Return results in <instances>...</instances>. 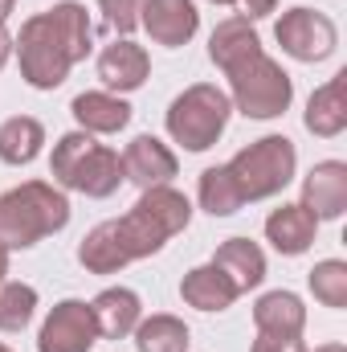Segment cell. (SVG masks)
Masks as SVG:
<instances>
[{"label": "cell", "instance_id": "17", "mask_svg": "<svg viewBox=\"0 0 347 352\" xmlns=\"http://www.w3.org/2000/svg\"><path fill=\"white\" fill-rule=\"evenodd\" d=\"M344 90H347V70H339L331 82H323V87L307 98V115H302V123H307L311 135H319V140H335V135H344V127H347Z\"/></svg>", "mask_w": 347, "mask_h": 352}, {"label": "cell", "instance_id": "35", "mask_svg": "<svg viewBox=\"0 0 347 352\" xmlns=\"http://www.w3.org/2000/svg\"><path fill=\"white\" fill-rule=\"evenodd\" d=\"M0 352H12V349H8V344H0Z\"/></svg>", "mask_w": 347, "mask_h": 352}, {"label": "cell", "instance_id": "11", "mask_svg": "<svg viewBox=\"0 0 347 352\" xmlns=\"http://www.w3.org/2000/svg\"><path fill=\"white\" fill-rule=\"evenodd\" d=\"M139 25L147 29V37L156 45H168L180 50L196 37L200 29V12L192 0H143V12H139Z\"/></svg>", "mask_w": 347, "mask_h": 352}, {"label": "cell", "instance_id": "31", "mask_svg": "<svg viewBox=\"0 0 347 352\" xmlns=\"http://www.w3.org/2000/svg\"><path fill=\"white\" fill-rule=\"evenodd\" d=\"M12 4H16V0H0V25L8 21V12H12Z\"/></svg>", "mask_w": 347, "mask_h": 352}, {"label": "cell", "instance_id": "14", "mask_svg": "<svg viewBox=\"0 0 347 352\" xmlns=\"http://www.w3.org/2000/svg\"><path fill=\"white\" fill-rule=\"evenodd\" d=\"M94 324H98V340H127L135 332V324L143 320V303L131 287H106L90 299Z\"/></svg>", "mask_w": 347, "mask_h": 352}, {"label": "cell", "instance_id": "22", "mask_svg": "<svg viewBox=\"0 0 347 352\" xmlns=\"http://www.w3.org/2000/svg\"><path fill=\"white\" fill-rule=\"evenodd\" d=\"M41 144H45V127L41 119L33 115H12L0 123V160L12 164V168H25L41 156Z\"/></svg>", "mask_w": 347, "mask_h": 352}, {"label": "cell", "instance_id": "13", "mask_svg": "<svg viewBox=\"0 0 347 352\" xmlns=\"http://www.w3.org/2000/svg\"><path fill=\"white\" fill-rule=\"evenodd\" d=\"M152 74V58L143 45H135L131 37H115L102 54H98V78L110 94H131L147 82Z\"/></svg>", "mask_w": 347, "mask_h": 352}, {"label": "cell", "instance_id": "2", "mask_svg": "<svg viewBox=\"0 0 347 352\" xmlns=\"http://www.w3.org/2000/svg\"><path fill=\"white\" fill-rule=\"evenodd\" d=\"M94 50V25L86 4L58 0L53 8L29 16L12 37V54L21 58V78L33 90H58L78 62Z\"/></svg>", "mask_w": 347, "mask_h": 352}, {"label": "cell", "instance_id": "9", "mask_svg": "<svg viewBox=\"0 0 347 352\" xmlns=\"http://www.w3.org/2000/svg\"><path fill=\"white\" fill-rule=\"evenodd\" d=\"M98 344V324L86 299H62L37 332V352H90Z\"/></svg>", "mask_w": 347, "mask_h": 352}, {"label": "cell", "instance_id": "32", "mask_svg": "<svg viewBox=\"0 0 347 352\" xmlns=\"http://www.w3.org/2000/svg\"><path fill=\"white\" fill-rule=\"evenodd\" d=\"M4 274H8V250L0 246V283H4Z\"/></svg>", "mask_w": 347, "mask_h": 352}, {"label": "cell", "instance_id": "24", "mask_svg": "<svg viewBox=\"0 0 347 352\" xmlns=\"http://www.w3.org/2000/svg\"><path fill=\"white\" fill-rule=\"evenodd\" d=\"M196 201H200V209H204V213H213V217H233V213L246 205L225 164H217V168H204V173H200V180H196Z\"/></svg>", "mask_w": 347, "mask_h": 352}, {"label": "cell", "instance_id": "18", "mask_svg": "<svg viewBox=\"0 0 347 352\" xmlns=\"http://www.w3.org/2000/svg\"><path fill=\"white\" fill-rule=\"evenodd\" d=\"M254 54H261V37H258V29H254V21H246V16H225L213 29V37H208V58L225 74L237 70L241 62H250Z\"/></svg>", "mask_w": 347, "mask_h": 352}, {"label": "cell", "instance_id": "16", "mask_svg": "<svg viewBox=\"0 0 347 352\" xmlns=\"http://www.w3.org/2000/svg\"><path fill=\"white\" fill-rule=\"evenodd\" d=\"M315 234H319V221L294 201V205H278L270 217H265V242L286 254V258H298L315 246Z\"/></svg>", "mask_w": 347, "mask_h": 352}, {"label": "cell", "instance_id": "1", "mask_svg": "<svg viewBox=\"0 0 347 352\" xmlns=\"http://www.w3.org/2000/svg\"><path fill=\"white\" fill-rule=\"evenodd\" d=\"M192 221V201L164 184V188H143V197L115 221L94 226L82 246H78V263L90 274H119L123 266L160 254L180 230H188Z\"/></svg>", "mask_w": 347, "mask_h": 352}, {"label": "cell", "instance_id": "10", "mask_svg": "<svg viewBox=\"0 0 347 352\" xmlns=\"http://www.w3.org/2000/svg\"><path fill=\"white\" fill-rule=\"evenodd\" d=\"M315 221H335L347 213V164L344 160H319L302 180L298 201Z\"/></svg>", "mask_w": 347, "mask_h": 352}, {"label": "cell", "instance_id": "20", "mask_svg": "<svg viewBox=\"0 0 347 352\" xmlns=\"http://www.w3.org/2000/svg\"><path fill=\"white\" fill-rule=\"evenodd\" d=\"M180 295H184V303L196 307V311H229V307L237 303V287H233L213 263L192 266V270L180 278Z\"/></svg>", "mask_w": 347, "mask_h": 352}, {"label": "cell", "instance_id": "8", "mask_svg": "<svg viewBox=\"0 0 347 352\" xmlns=\"http://www.w3.org/2000/svg\"><path fill=\"white\" fill-rule=\"evenodd\" d=\"M274 37L282 45V54H290L294 62H323L335 54L339 45V29L327 12L319 8H290L282 12V21L274 25Z\"/></svg>", "mask_w": 347, "mask_h": 352}, {"label": "cell", "instance_id": "34", "mask_svg": "<svg viewBox=\"0 0 347 352\" xmlns=\"http://www.w3.org/2000/svg\"><path fill=\"white\" fill-rule=\"evenodd\" d=\"M213 4H237V0H213Z\"/></svg>", "mask_w": 347, "mask_h": 352}, {"label": "cell", "instance_id": "33", "mask_svg": "<svg viewBox=\"0 0 347 352\" xmlns=\"http://www.w3.org/2000/svg\"><path fill=\"white\" fill-rule=\"evenodd\" d=\"M315 352H347L344 344H323V349H315Z\"/></svg>", "mask_w": 347, "mask_h": 352}, {"label": "cell", "instance_id": "29", "mask_svg": "<svg viewBox=\"0 0 347 352\" xmlns=\"http://www.w3.org/2000/svg\"><path fill=\"white\" fill-rule=\"evenodd\" d=\"M237 4H241V16H246V21H261V16L274 12L278 0H237Z\"/></svg>", "mask_w": 347, "mask_h": 352}, {"label": "cell", "instance_id": "6", "mask_svg": "<svg viewBox=\"0 0 347 352\" xmlns=\"http://www.w3.org/2000/svg\"><path fill=\"white\" fill-rule=\"evenodd\" d=\"M225 168L233 176L241 201H265V197H278L294 180L298 152L286 135H261L250 148H241Z\"/></svg>", "mask_w": 347, "mask_h": 352}, {"label": "cell", "instance_id": "30", "mask_svg": "<svg viewBox=\"0 0 347 352\" xmlns=\"http://www.w3.org/2000/svg\"><path fill=\"white\" fill-rule=\"evenodd\" d=\"M8 58H12V33L0 25V70L8 66Z\"/></svg>", "mask_w": 347, "mask_h": 352}, {"label": "cell", "instance_id": "12", "mask_svg": "<svg viewBox=\"0 0 347 352\" xmlns=\"http://www.w3.org/2000/svg\"><path fill=\"white\" fill-rule=\"evenodd\" d=\"M176 173H180L176 152L156 135H135L123 152V176L139 188H164V184H172Z\"/></svg>", "mask_w": 347, "mask_h": 352}, {"label": "cell", "instance_id": "21", "mask_svg": "<svg viewBox=\"0 0 347 352\" xmlns=\"http://www.w3.org/2000/svg\"><path fill=\"white\" fill-rule=\"evenodd\" d=\"M254 328L265 336H302L307 307L294 291H265L254 303Z\"/></svg>", "mask_w": 347, "mask_h": 352}, {"label": "cell", "instance_id": "5", "mask_svg": "<svg viewBox=\"0 0 347 352\" xmlns=\"http://www.w3.org/2000/svg\"><path fill=\"white\" fill-rule=\"evenodd\" d=\"M229 115H233V102L217 82H192L184 94L172 98L164 127L184 152H208L225 135Z\"/></svg>", "mask_w": 347, "mask_h": 352}, {"label": "cell", "instance_id": "4", "mask_svg": "<svg viewBox=\"0 0 347 352\" xmlns=\"http://www.w3.org/2000/svg\"><path fill=\"white\" fill-rule=\"evenodd\" d=\"M49 173L62 188H74L82 197H94V201L119 192V184L127 180L123 176V156L115 148L98 144L90 131H70L53 144Z\"/></svg>", "mask_w": 347, "mask_h": 352}, {"label": "cell", "instance_id": "7", "mask_svg": "<svg viewBox=\"0 0 347 352\" xmlns=\"http://www.w3.org/2000/svg\"><path fill=\"white\" fill-rule=\"evenodd\" d=\"M225 78H229V102L246 119H278V115H286V107L294 98L290 74L265 50L254 54L250 62H241L237 70H229Z\"/></svg>", "mask_w": 347, "mask_h": 352}, {"label": "cell", "instance_id": "27", "mask_svg": "<svg viewBox=\"0 0 347 352\" xmlns=\"http://www.w3.org/2000/svg\"><path fill=\"white\" fill-rule=\"evenodd\" d=\"M98 12H102V25H106L115 37H131V33L139 29L143 0H98Z\"/></svg>", "mask_w": 347, "mask_h": 352}, {"label": "cell", "instance_id": "23", "mask_svg": "<svg viewBox=\"0 0 347 352\" xmlns=\"http://www.w3.org/2000/svg\"><path fill=\"white\" fill-rule=\"evenodd\" d=\"M131 336H135V349L139 352H188V344H192L188 324L176 320V316H168V311L139 320Z\"/></svg>", "mask_w": 347, "mask_h": 352}, {"label": "cell", "instance_id": "15", "mask_svg": "<svg viewBox=\"0 0 347 352\" xmlns=\"http://www.w3.org/2000/svg\"><path fill=\"white\" fill-rule=\"evenodd\" d=\"M70 115L78 123V131H90V135H115L131 123V102L110 94V90H86L70 102Z\"/></svg>", "mask_w": 347, "mask_h": 352}, {"label": "cell", "instance_id": "3", "mask_svg": "<svg viewBox=\"0 0 347 352\" xmlns=\"http://www.w3.org/2000/svg\"><path fill=\"white\" fill-rule=\"evenodd\" d=\"M70 226V201L49 180H25L0 197V246L29 250Z\"/></svg>", "mask_w": 347, "mask_h": 352}, {"label": "cell", "instance_id": "19", "mask_svg": "<svg viewBox=\"0 0 347 352\" xmlns=\"http://www.w3.org/2000/svg\"><path fill=\"white\" fill-rule=\"evenodd\" d=\"M213 266L237 287V295L261 287V278H265V254H261L258 242H250V238H229V242H221L217 254H213Z\"/></svg>", "mask_w": 347, "mask_h": 352}, {"label": "cell", "instance_id": "25", "mask_svg": "<svg viewBox=\"0 0 347 352\" xmlns=\"http://www.w3.org/2000/svg\"><path fill=\"white\" fill-rule=\"evenodd\" d=\"M33 316H37V287L0 283V332H25Z\"/></svg>", "mask_w": 347, "mask_h": 352}, {"label": "cell", "instance_id": "26", "mask_svg": "<svg viewBox=\"0 0 347 352\" xmlns=\"http://www.w3.org/2000/svg\"><path fill=\"white\" fill-rule=\"evenodd\" d=\"M307 283H311V291H315V299L323 303V307H347V263L339 258H323V263H315V270L307 274Z\"/></svg>", "mask_w": 347, "mask_h": 352}, {"label": "cell", "instance_id": "28", "mask_svg": "<svg viewBox=\"0 0 347 352\" xmlns=\"http://www.w3.org/2000/svg\"><path fill=\"white\" fill-rule=\"evenodd\" d=\"M250 352H307V344H302V336H265V332H258Z\"/></svg>", "mask_w": 347, "mask_h": 352}]
</instances>
